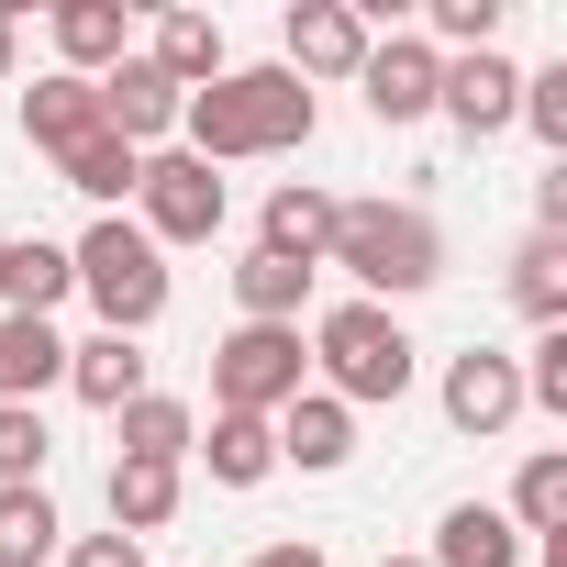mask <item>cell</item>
<instances>
[{
  "mask_svg": "<svg viewBox=\"0 0 567 567\" xmlns=\"http://www.w3.org/2000/svg\"><path fill=\"white\" fill-rule=\"evenodd\" d=\"M68 267H79V301L101 312V334H145V323L167 312V290H178L167 256L145 245V223H134V212H101V223L68 245Z\"/></svg>",
  "mask_w": 567,
  "mask_h": 567,
  "instance_id": "4",
  "label": "cell"
},
{
  "mask_svg": "<svg viewBox=\"0 0 567 567\" xmlns=\"http://www.w3.org/2000/svg\"><path fill=\"white\" fill-rule=\"evenodd\" d=\"M189 456L212 467V489H267V478H278V434H267L256 412H212V434H200Z\"/></svg>",
  "mask_w": 567,
  "mask_h": 567,
  "instance_id": "21",
  "label": "cell"
},
{
  "mask_svg": "<svg viewBox=\"0 0 567 567\" xmlns=\"http://www.w3.org/2000/svg\"><path fill=\"white\" fill-rule=\"evenodd\" d=\"M56 567H145V545H134V534H68Z\"/></svg>",
  "mask_w": 567,
  "mask_h": 567,
  "instance_id": "32",
  "label": "cell"
},
{
  "mask_svg": "<svg viewBox=\"0 0 567 567\" xmlns=\"http://www.w3.org/2000/svg\"><path fill=\"white\" fill-rule=\"evenodd\" d=\"M323 267L357 278V301L401 312V301H423L434 278H445V234H434L423 200H334V245H323Z\"/></svg>",
  "mask_w": 567,
  "mask_h": 567,
  "instance_id": "2",
  "label": "cell"
},
{
  "mask_svg": "<svg viewBox=\"0 0 567 567\" xmlns=\"http://www.w3.org/2000/svg\"><path fill=\"white\" fill-rule=\"evenodd\" d=\"M134 56H145V68L189 101V90H212V79H223V23H212V12H156Z\"/></svg>",
  "mask_w": 567,
  "mask_h": 567,
  "instance_id": "15",
  "label": "cell"
},
{
  "mask_svg": "<svg viewBox=\"0 0 567 567\" xmlns=\"http://www.w3.org/2000/svg\"><path fill=\"white\" fill-rule=\"evenodd\" d=\"M68 523H56V489H0V567H56Z\"/></svg>",
  "mask_w": 567,
  "mask_h": 567,
  "instance_id": "28",
  "label": "cell"
},
{
  "mask_svg": "<svg viewBox=\"0 0 567 567\" xmlns=\"http://www.w3.org/2000/svg\"><path fill=\"white\" fill-rule=\"evenodd\" d=\"M323 134V101L290 79V68H223L212 90H189L178 101V156H200V167H234V156H301Z\"/></svg>",
  "mask_w": 567,
  "mask_h": 567,
  "instance_id": "1",
  "label": "cell"
},
{
  "mask_svg": "<svg viewBox=\"0 0 567 567\" xmlns=\"http://www.w3.org/2000/svg\"><path fill=\"white\" fill-rule=\"evenodd\" d=\"M45 390H68V334L34 323V312H0V401L45 412Z\"/></svg>",
  "mask_w": 567,
  "mask_h": 567,
  "instance_id": "18",
  "label": "cell"
},
{
  "mask_svg": "<svg viewBox=\"0 0 567 567\" xmlns=\"http://www.w3.org/2000/svg\"><path fill=\"white\" fill-rule=\"evenodd\" d=\"M245 567H334V556H323V545H301V534H290V545H256V556H245Z\"/></svg>",
  "mask_w": 567,
  "mask_h": 567,
  "instance_id": "33",
  "label": "cell"
},
{
  "mask_svg": "<svg viewBox=\"0 0 567 567\" xmlns=\"http://www.w3.org/2000/svg\"><path fill=\"white\" fill-rule=\"evenodd\" d=\"M379 567H423V556H379Z\"/></svg>",
  "mask_w": 567,
  "mask_h": 567,
  "instance_id": "35",
  "label": "cell"
},
{
  "mask_svg": "<svg viewBox=\"0 0 567 567\" xmlns=\"http://www.w3.org/2000/svg\"><path fill=\"white\" fill-rule=\"evenodd\" d=\"M56 301H79V267H68V245H45V234H12V256H0V312H34V323H56Z\"/></svg>",
  "mask_w": 567,
  "mask_h": 567,
  "instance_id": "19",
  "label": "cell"
},
{
  "mask_svg": "<svg viewBox=\"0 0 567 567\" xmlns=\"http://www.w3.org/2000/svg\"><path fill=\"white\" fill-rule=\"evenodd\" d=\"M434 79H445V56L423 45V34H379L368 45V68H357V101H368V123H434Z\"/></svg>",
  "mask_w": 567,
  "mask_h": 567,
  "instance_id": "9",
  "label": "cell"
},
{
  "mask_svg": "<svg viewBox=\"0 0 567 567\" xmlns=\"http://www.w3.org/2000/svg\"><path fill=\"white\" fill-rule=\"evenodd\" d=\"M223 212H234L223 167H200V156H178V145H156V156H145V178H134V223H145V245H156V256H167V245H212V234H223Z\"/></svg>",
  "mask_w": 567,
  "mask_h": 567,
  "instance_id": "6",
  "label": "cell"
},
{
  "mask_svg": "<svg viewBox=\"0 0 567 567\" xmlns=\"http://www.w3.org/2000/svg\"><path fill=\"white\" fill-rule=\"evenodd\" d=\"M45 34H56V68L68 79H112L134 56V12H123V0H56Z\"/></svg>",
  "mask_w": 567,
  "mask_h": 567,
  "instance_id": "12",
  "label": "cell"
},
{
  "mask_svg": "<svg viewBox=\"0 0 567 567\" xmlns=\"http://www.w3.org/2000/svg\"><path fill=\"white\" fill-rule=\"evenodd\" d=\"M312 278H323V267H290V256L245 245V267H234V312H245V323H301V312H312Z\"/></svg>",
  "mask_w": 567,
  "mask_h": 567,
  "instance_id": "23",
  "label": "cell"
},
{
  "mask_svg": "<svg viewBox=\"0 0 567 567\" xmlns=\"http://www.w3.org/2000/svg\"><path fill=\"white\" fill-rule=\"evenodd\" d=\"M312 390V346H301V323H234L223 346H212V412H256V423H278Z\"/></svg>",
  "mask_w": 567,
  "mask_h": 567,
  "instance_id": "5",
  "label": "cell"
},
{
  "mask_svg": "<svg viewBox=\"0 0 567 567\" xmlns=\"http://www.w3.org/2000/svg\"><path fill=\"white\" fill-rule=\"evenodd\" d=\"M512 312L545 334V323H567V234H523L512 245Z\"/></svg>",
  "mask_w": 567,
  "mask_h": 567,
  "instance_id": "25",
  "label": "cell"
},
{
  "mask_svg": "<svg viewBox=\"0 0 567 567\" xmlns=\"http://www.w3.org/2000/svg\"><path fill=\"white\" fill-rule=\"evenodd\" d=\"M434 401H445V423H456V434H478V445H501V434L523 423V368H512L501 346H467V357H445V379H434Z\"/></svg>",
  "mask_w": 567,
  "mask_h": 567,
  "instance_id": "8",
  "label": "cell"
},
{
  "mask_svg": "<svg viewBox=\"0 0 567 567\" xmlns=\"http://www.w3.org/2000/svg\"><path fill=\"white\" fill-rule=\"evenodd\" d=\"M256 245L290 256V267H323V245H334V189H323V178H278L267 212H256Z\"/></svg>",
  "mask_w": 567,
  "mask_h": 567,
  "instance_id": "13",
  "label": "cell"
},
{
  "mask_svg": "<svg viewBox=\"0 0 567 567\" xmlns=\"http://www.w3.org/2000/svg\"><path fill=\"white\" fill-rule=\"evenodd\" d=\"M534 545L512 534V512L501 501H445V523H434V545H423V567H523Z\"/></svg>",
  "mask_w": 567,
  "mask_h": 567,
  "instance_id": "16",
  "label": "cell"
},
{
  "mask_svg": "<svg viewBox=\"0 0 567 567\" xmlns=\"http://www.w3.org/2000/svg\"><path fill=\"white\" fill-rule=\"evenodd\" d=\"M90 134H101V90L68 79V68H45V79L23 90V145H34V156H68V145H90Z\"/></svg>",
  "mask_w": 567,
  "mask_h": 567,
  "instance_id": "17",
  "label": "cell"
},
{
  "mask_svg": "<svg viewBox=\"0 0 567 567\" xmlns=\"http://www.w3.org/2000/svg\"><path fill=\"white\" fill-rule=\"evenodd\" d=\"M512 101H523V68L489 45V56H445V79H434V112L467 134V145H489V134H512Z\"/></svg>",
  "mask_w": 567,
  "mask_h": 567,
  "instance_id": "10",
  "label": "cell"
},
{
  "mask_svg": "<svg viewBox=\"0 0 567 567\" xmlns=\"http://www.w3.org/2000/svg\"><path fill=\"white\" fill-rule=\"evenodd\" d=\"M501 512H512V534H523V545H545V534H567V445H534Z\"/></svg>",
  "mask_w": 567,
  "mask_h": 567,
  "instance_id": "26",
  "label": "cell"
},
{
  "mask_svg": "<svg viewBox=\"0 0 567 567\" xmlns=\"http://www.w3.org/2000/svg\"><path fill=\"white\" fill-rule=\"evenodd\" d=\"M312 390L323 401H346V412H379V401H412V379H423V346H412V323L401 312H379V301H334V312H312Z\"/></svg>",
  "mask_w": 567,
  "mask_h": 567,
  "instance_id": "3",
  "label": "cell"
},
{
  "mask_svg": "<svg viewBox=\"0 0 567 567\" xmlns=\"http://www.w3.org/2000/svg\"><path fill=\"white\" fill-rule=\"evenodd\" d=\"M56 178H68L90 212H123V200H134V178H145V156H134V145H112V134H90V145H68V156H56Z\"/></svg>",
  "mask_w": 567,
  "mask_h": 567,
  "instance_id": "27",
  "label": "cell"
},
{
  "mask_svg": "<svg viewBox=\"0 0 567 567\" xmlns=\"http://www.w3.org/2000/svg\"><path fill=\"white\" fill-rule=\"evenodd\" d=\"M101 501H112V534H134V545H145V534H167V523H178L189 478H178V467H145V456H112V489H101Z\"/></svg>",
  "mask_w": 567,
  "mask_h": 567,
  "instance_id": "22",
  "label": "cell"
},
{
  "mask_svg": "<svg viewBox=\"0 0 567 567\" xmlns=\"http://www.w3.org/2000/svg\"><path fill=\"white\" fill-rule=\"evenodd\" d=\"M68 390H79L90 412L145 401V334H79V346H68Z\"/></svg>",
  "mask_w": 567,
  "mask_h": 567,
  "instance_id": "20",
  "label": "cell"
},
{
  "mask_svg": "<svg viewBox=\"0 0 567 567\" xmlns=\"http://www.w3.org/2000/svg\"><path fill=\"white\" fill-rule=\"evenodd\" d=\"M0 256H12V234H0Z\"/></svg>",
  "mask_w": 567,
  "mask_h": 567,
  "instance_id": "36",
  "label": "cell"
},
{
  "mask_svg": "<svg viewBox=\"0 0 567 567\" xmlns=\"http://www.w3.org/2000/svg\"><path fill=\"white\" fill-rule=\"evenodd\" d=\"M112 434H123V456H145V467H189L200 412H189V401H167V390H145V401H123V412H112Z\"/></svg>",
  "mask_w": 567,
  "mask_h": 567,
  "instance_id": "24",
  "label": "cell"
},
{
  "mask_svg": "<svg viewBox=\"0 0 567 567\" xmlns=\"http://www.w3.org/2000/svg\"><path fill=\"white\" fill-rule=\"evenodd\" d=\"M101 90V134L112 145H134V156H156V145H178V90L145 68V56H123L112 79H90Z\"/></svg>",
  "mask_w": 567,
  "mask_h": 567,
  "instance_id": "11",
  "label": "cell"
},
{
  "mask_svg": "<svg viewBox=\"0 0 567 567\" xmlns=\"http://www.w3.org/2000/svg\"><path fill=\"white\" fill-rule=\"evenodd\" d=\"M23 12H34V0H0V79L23 68Z\"/></svg>",
  "mask_w": 567,
  "mask_h": 567,
  "instance_id": "34",
  "label": "cell"
},
{
  "mask_svg": "<svg viewBox=\"0 0 567 567\" xmlns=\"http://www.w3.org/2000/svg\"><path fill=\"white\" fill-rule=\"evenodd\" d=\"M45 456H56L45 412L34 401H0V489H45Z\"/></svg>",
  "mask_w": 567,
  "mask_h": 567,
  "instance_id": "29",
  "label": "cell"
},
{
  "mask_svg": "<svg viewBox=\"0 0 567 567\" xmlns=\"http://www.w3.org/2000/svg\"><path fill=\"white\" fill-rule=\"evenodd\" d=\"M379 45V23L357 12V0H290V23H278V68H290L301 90L312 79H357Z\"/></svg>",
  "mask_w": 567,
  "mask_h": 567,
  "instance_id": "7",
  "label": "cell"
},
{
  "mask_svg": "<svg viewBox=\"0 0 567 567\" xmlns=\"http://www.w3.org/2000/svg\"><path fill=\"white\" fill-rule=\"evenodd\" d=\"M267 434H278V467H301V478H334V467L357 456V412H346V401H323V390H301Z\"/></svg>",
  "mask_w": 567,
  "mask_h": 567,
  "instance_id": "14",
  "label": "cell"
},
{
  "mask_svg": "<svg viewBox=\"0 0 567 567\" xmlns=\"http://www.w3.org/2000/svg\"><path fill=\"white\" fill-rule=\"evenodd\" d=\"M512 368H523V412H567V323H545Z\"/></svg>",
  "mask_w": 567,
  "mask_h": 567,
  "instance_id": "31",
  "label": "cell"
},
{
  "mask_svg": "<svg viewBox=\"0 0 567 567\" xmlns=\"http://www.w3.org/2000/svg\"><path fill=\"white\" fill-rule=\"evenodd\" d=\"M423 23H434V34H423L434 56H489V45H501V0H434Z\"/></svg>",
  "mask_w": 567,
  "mask_h": 567,
  "instance_id": "30",
  "label": "cell"
}]
</instances>
